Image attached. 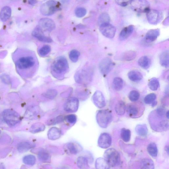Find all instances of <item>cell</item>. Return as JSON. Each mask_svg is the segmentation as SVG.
I'll use <instances>...</instances> for the list:
<instances>
[{
    "mask_svg": "<svg viewBox=\"0 0 169 169\" xmlns=\"http://www.w3.org/2000/svg\"><path fill=\"white\" fill-rule=\"evenodd\" d=\"M27 50L22 48L17 49L13 54L17 72L23 78L30 77L32 69L36 64L33 56Z\"/></svg>",
    "mask_w": 169,
    "mask_h": 169,
    "instance_id": "6da1fadb",
    "label": "cell"
},
{
    "mask_svg": "<svg viewBox=\"0 0 169 169\" xmlns=\"http://www.w3.org/2000/svg\"><path fill=\"white\" fill-rule=\"evenodd\" d=\"M105 159L107 161L110 167L118 166L121 162L120 154L115 149L110 148L107 149L104 154Z\"/></svg>",
    "mask_w": 169,
    "mask_h": 169,
    "instance_id": "7a4b0ae2",
    "label": "cell"
},
{
    "mask_svg": "<svg viewBox=\"0 0 169 169\" xmlns=\"http://www.w3.org/2000/svg\"><path fill=\"white\" fill-rule=\"evenodd\" d=\"M113 119L112 113L109 110L99 111L96 115V120L98 125L102 128H106L111 123Z\"/></svg>",
    "mask_w": 169,
    "mask_h": 169,
    "instance_id": "3957f363",
    "label": "cell"
},
{
    "mask_svg": "<svg viewBox=\"0 0 169 169\" xmlns=\"http://www.w3.org/2000/svg\"><path fill=\"white\" fill-rule=\"evenodd\" d=\"M60 8L59 2L50 0L43 4L40 7L41 13L45 16H50L55 13Z\"/></svg>",
    "mask_w": 169,
    "mask_h": 169,
    "instance_id": "277c9868",
    "label": "cell"
},
{
    "mask_svg": "<svg viewBox=\"0 0 169 169\" xmlns=\"http://www.w3.org/2000/svg\"><path fill=\"white\" fill-rule=\"evenodd\" d=\"M2 116L6 123L10 126L16 125L21 121L20 116L19 114L10 109L4 110L2 113Z\"/></svg>",
    "mask_w": 169,
    "mask_h": 169,
    "instance_id": "5b68a950",
    "label": "cell"
},
{
    "mask_svg": "<svg viewBox=\"0 0 169 169\" xmlns=\"http://www.w3.org/2000/svg\"><path fill=\"white\" fill-rule=\"evenodd\" d=\"M68 64L66 58L60 57L57 58L52 66L53 71L57 74L65 73L68 68Z\"/></svg>",
    "mask_w": 169,
    "mask_h": 169,
    "instance_id": "8992f818",
    "label": "cell"
},
{
    "mask_svg": "<svg viewBox=\"0 0 169 169\" xmlns=\"http://www.w3.org/2000/svg\"><path fill=\"white\" fill-rule=\"evenodd\" d=\"M126 110L130 117L137 118L140 117L143 114L144 108L140 104L133 103L128 105Z\"/></svg>",
    "mask_w": 169,
    "mask_h": 169,
    "instance_id": "52a82bcc",
    "label": "cell"
},
{
    "mask_svg": "<svg viewBox=\"0 0 169 169\" xmlns=\"http://www.w3.org/2000/svg\"><path fill=\"white\" fill-rule=\"evenodd\" d=\"M131 4L135 11L147 13L150 9V4L146 0H132Z\"/></svg>",
    "mask_w": 169,
    "mask_h": 169,
    "instance_id": "ba28073f",
    "label": "cell"
},
{
    "mask_svg": "<svg viewBox=\"0 0 169 169\" xmlns=\"http://www.w3.org/2000/svg\"><path fill=\"white\" fill-rule=\"evenodd\" d=\"M100 30L103 35L109 38H113L116 32V28L109 23L100 25Z\"/></svg>",
    "mask_w": 169,
    "mask_h": 169,
    "instance_id": "9c48e42d",
    "label": "cell"
},
{
    "mask_svg": "<svg viewBox=\"0 0 169 169\" xmlns=\"http://www.w3.org/2000/svg\"><path fill=\"white\" fill-rule=\"evenodd\" d=\"M112 60L108 57L105 58L100 62L99 68L102 74L106 76L111 71L114 66Z\"/></svg>",
    "mask_w": 169,
    "mask_h": 169,
    "instance_id": "30bf717a",
    "label": "cell"
},
{
    "mask_svg": "<svg viewBox=\"0 0 169 169\" xmlns=\"http://www.w3.org/2000/svg\"><path fill=\"white\" fill-rule=\"evenodd\" d=\"M79 106V101L76 98L72 97L69 99L64 106V109L66 112L74 113L77 111Z\"/></svg>",
    "mask_w": 169,
    "mask_h": 169,
    "instance_id": "8fae6325",
    "label": "cell"
},
{
    "mask_svg": "<svg viewBox=\"0 0 169 169\" xmlns=\"http://www.w3.org/2000/svg\"><path fill=\"white\" fill-rule=\"evenodd\" d=\"M112 143V138L107 133H103L99 137L98 141V146L103 149L109 148Z\"/></svg>",
    "mask_w": 169,
    "mask_h": 169,
    "instance_id": "7c38bea8",
    "label": "cell"
},
{
    "mask_svg": "<svg viewBox=\"0 0 169 169\" xmlns=\"http://www.w3.org/2000/svg\"><path fill=\"white\" fill-rule=\"evenodd\" d=\"M43 31H51L55 29V22L51 19L44 18L40 19L39 22V26Z\"/></svg>",
    "mask_w": 169,
    "mask_h": 169,
    "instance_id": "4fadbf2b",
    "label": "cell"
},
{
    "mask_svg": "<svg viewBox=\"0 0 169 169\" xmlns=\"http://www.w3.org/2000/svg\"><path fill=\"white\" fill-rule=\"evenodd\" d=\"M93 102L98 108H102L106 106L105 100L102 92L97 91L92 97Z\"/></svg>",
    "mask_w": 169,
    "mask_h": 169,
    "instance_id": "5bb4252c",
    "label": "cell"
},
{
    "mask_svg": "<svg viewBox=\"0 0 169 169\" xmlns=\"http://www.w3.org/2000/svg\"><path fill=\"white\" fill-rule=\"evenodd\" d=\"M32 35L40 42L47 43H50L53 42L51 38L44 35L43 31L39 27L35 28L33 31Z\"/></svg>",
    "mask_w": 169,
    "mask_h": 169,
    "instance_id": "9a60e30c",
    "label": "cell"
},
{
    "mask_svg": "<svg viewBox=\"0 0 169 169\" xmlns=\"http://www.w3.org/2000/svg\"><path fill=\"white\" fill-rule=\"evenodd\" d=\"M160 31L159 29H152L147 32L145 37V40L147 43H151L155 41L159 36Z\"/></svg>",
    "mask_w": 169,
    "mask_h": 169,
    "instance_id": "2e32d148",
    "label": "cell"
},
{
    "mask_svg": "<svg viewBox=\"0 0 169 169\" xmlns=\"http://www.w3.org/2000/svg\"><path fill=\"white\" fill-rule=\"evenodd\" d=\"M148 21L152 24H156L159 18V13L158 11L150 9L147 13Z\"/></svg>",
    "mask_w": 169,
    "mask_h": 169,
    "instance_id": "e0dca14e",
    "label": "cell"
},
{
    "mask_svg": "<svg viewBox=\"0 0 169 169\" xmlns=\"http://www.w3.org/2000/svg\"><path fill=\"white\" fill-rule=\"evenodd\" d=\"M65 148L68 153L73 155L78 154L82 150V148L79 145L72 142L66 144Z\"/></svg>",
    "mask_w": 169,
    "mask_h": 169,
    "instance_id": "ac0fdd59",
    "label": "cell"
},
{
    "mask_svg": "<svg viewBox=\"0 0 169 169\" xmlns=\"http://www.w3.org/2000/svg\"><path fill=\"white\" fill-rule=\"evenodd\" d=\"M134 27L130 25L125 27L121 31L119 36L121 41H124L129 37L133 32Z\"/></svg>",
    "mask_w": 169,
    "mask_h": 169,
    "instance_id": "d6986e66",
    "label": "cell"
},
{
    "mask_svg": "<svg viewBox=\"0 0 169 169\" xmlns=\"http://www.w3.org/2000/svg\"><path fill=\"white\" fill-rule=\"evenodd\" d=\"M61 135V131L58 128L53 127L49 130L48 133V137L51 140H56L60 138Z\"/></svg>",
    "mask_w": 169,
    "mask_h": 169,
    "instance_id": "ffe728a7",
    "label": "cell"
},
{
    "mask_svg": "<svg viewBox=\"0 0 169 169\" xmlns=\"http://www.w3.org/2000/svg\"><path fill=\"white\" fill-rule=\"evenodd\" d=\"M12 11L11 8L8 6L3 7L0 12V19L2 22L7 21L11 16Z\"/></svg>",
    "mask_w": 169,
    "mask_h": 169,
    "instance_id": "44dd1931",
    "label": "cell"
},
{
    "mask_svg": "<svg viewBox=\"0 0 169 169\" xmlns=\"http://www.w3.org/2000/svg\"><path fill=\"white\" fill-rule=\"evenodd\" d=\"M35 147V144L28 142H22L18 145L17 149L20 153L26 152L30 149Z\"/></svg>",
    "mask_w": 169,
    "mask_h": 169,
    "instance_id": "7402d4cb",
    "label": "cell"
},
{
    "mask_svg": "<svg viewBox=\"0 0 169 169\" xmlns=\"http://www.w3.org/2000/svg\"><path fill=\"white\" fill-rule=\"evenodd\" d=\"M129 79L134 82H138L143 78V75L141 72L137 70H132L128 74Z\"/></svg>",
    "mask_w": 169,
    "mask_h": 169,
    "instance_id": "603a6c76",
    "label": "cell"
},
{
    "mask_svg": "<svg viewBox=\"0 0 169 169\" xmlns=\"http://www.w3.org/2000/svg\"><path fill=\"white\" fill-rule=\"evenodd\" d=\"M126 109V107L125 102L122 101L117 103L115 107L116 113L120 116L123 115L125 114Z\"/></svg>",
    "mask_w": 169,
    "mask_h": 169,
    "instance_id": "cb8c5ba5",
    "label": "cell"
},
{
    "mask_svg": "<svg viewBox=\"0 0 169 169\" xmlns=\"http://www.w3.org/2000/svg\"><path fill=\"white\" fill-rule=\"evenodd\" d=\"M95 167L98 169H108L111 168L108 163L104 158L97 159L95 162Z\"/></svg>",
    "mask_w": 169,
    "mask_h": 169,
    "instance_id": "d4e9b609",
    "label": "cell"
},
{
    "mask_svg": "<svg viewBox=\"0 0 169 169\" xmlns=\"http://www.w3.org/2000/svg\"><path fill=\"white\" fill-rule=\"evenodd\" d=\"M135 131L140 136L145 137L147 135L148 129L147 126L145 124L138 125L135 128Z\"/></svg>",
    "mask_w": 169,
    "mask_h": 169,
    "instance_id": "484cf974",
    "label": "cell"
},
{
    "mask_svg": "<svg viewBox=\"0 0 169 169\" xmlns=\"http://www.w3.org/2000/svg\"><path fill=\"white\" fill-rule=\"evenodd\" d=\"M161 65L163 67H168L169 65V56L168 51L163 52L160 57Z\"/></svg>",
    "mask_w": 169,
    "mask_h": 169,
    "instance_id": "4316f807",
    "label": "cell"
},
{
    "mask_svg": "<svg viewBox=\"0 0 169 169\" xmlns=\"http://www.w3.org/2000/svg\"><path fill=\"white\" fill-rule=\"evenodd\" d=\"M141 168L154 169L155 168L153 161L149 158H145L142 160L141 162Z\"/></svg>",
    "mask_w": 169,
    "mask_h": 169,
    "instance_id": "83f0119b",
    "label": "cell"
},
{
    "mask_svg": "<svg viewBox=\"0 0 169 169\" xmlns=\"http://www.w3.org/2000/svg\"><path fill=\"white\" fill-rule=\"evenodd\" d=\"M38 157L39 160L43 162L49 163L51 161V156L45 151H40L38 154Z\"/></svg>",
    "mask_w": 169,
    "mask_h": 169,
    "instance_id": "f1b7e54d",
    "label": "cell"
},
{
    "mask_svg": "<svg viewBox=\"0 0 169 169\" xmlns=\"http://www.w3.org/2000/svg\"><path fill=\"white\" fill-rule=\"evenodd\" d=\"M124 81L123 79L119 77L115 78L113 81V86L114 90L120 91L123 88Z\"/></svg>",
    "mask_w": 169,
    "mask_h": 169,
    "instance_id": "f546056e",
    "label": "cell"
},
{
    "mask_svg": "<svg viewBox=\"0 0 169 169\" xmlns=\"http://www.w3.org/2000/svg\"><path fill=\"white\" fill-rule=\"evenodd\" d=\"M147 150L149 155L154 158L157 157L158 155V148L155 143H150L148 146Z\"/></svg>",
    "mask_w": 169,
    "mask_h": 169,
    "instance_id": "4dcf8cb0",
    "label": "cell"
},
{
    "mask_svg": "<svg viewBox=\"0 0 169 169\" xmlns=\"http://www.w3.org/2000/svg\"><path fill=\"white\" fill-rule=\"evenodd\" d=\"M120 135L122 139L124 142H127L130 141L131 132L130 130L123 128L121 130Z\"/></svg>",
    "mask_w": 169,
    "mask_h": 169,
    "instance_id": "1f68e13d",
    "label": "cell"
},
{
    "mask_svg": "<svg viewBox=\"0 0 169 169\" xmlns=\"http://www.w3.org/2000/svg\"><path fill=\"white\" fill-rule=\"evenodd\" d=\"M139 65L142 68L147 69L150 66V61L148 57L146 56L142 57L138 61Z\"/></svg>",
    "mask_w": 169,
    "mask_h": 169,
    "instance_id": "d6a6232c",
    "label": "cell"
},
{
    "mask_svg": "<svg viewBox=\"0 0 169 169\" xmlns=\"http://www.w3.org/2000/svg\"><path fill=\"white\" fill-rule=\"evenodd\" d=\"M77 166L81 169H86L89 168L88 159L84 157H80L78 158L77 162Z\"/></svg>",
    "mask_w": 169,
    "mask_h": 169,
    "instance_id": "836d02e7",
    "label": "cell"
},
{
    "mask_svg": "<svg viewBox=\"0 0 169 169\" xmlns=\"http://www.w3.org/2000/svg\"><path fill=\"white\" fill-rule=\"evenodd\" d=\"M136 52L133 51H129L125 52L122 56V59L125 61H130L135 59L137 57Z\"/></svg>",
    "mask_w": 169,
    "mask_h": 169,
    "instance_id": "e575fe53",
    "label": "cell"
},
{
    "mask_svg": "<svg viewBox=\"0 0 169 169\" xmlns=\"http://www.w3.org/2000/svg\"><path fill=\"white\" fill-rule=\"evenodd\" d=\"M45 125L42 123H37L33 124L31 127V132L36 133L44 131L45 129Z\"/></svg>",
    "mask_w": 169,
    "mask_h": 169,
    "instance_id": "d590c367",
    "label": "cell"
},
{
    "mask_svg": "<svg viewBox=\"0 0 169 169\" xmlns=\"http://www.w3.org/2000/svg\"><path fill=\"white\" fill-rule=\"evenodd\" d=\"M159 86V81L158 79L155 78L151 79L148 83L149 88L153 91H156L158 90Z\"/></svg>",
    "mask_w": 169,
    "mask_h": 169,
    "instance_id": "8d00e7d4",
    "label": "cell"
},
{
    "mask_svg": "<svg viewBox=\"0 0 169 169\" xmlns=\"http://www.w3.org/2000/svg\"><path fill=\"white\" fill-rule=\"evenodd\" d=\"M23 162L26 165L33 166L36 162V157L32 155H28L25 156L23 159Z\"/></svg>",
    "mask_w": 169,
    "mask_h": 169,
    "instance_id": "74e56055",
    "label": "cell"
},
{
    "mask_svg": "<svg viewBox=\"0 0 169 169\" xmlns=\"http://www.w3.org/2000/svg\"><path fill=\"white\" fill-rule=\"evenodd\" d=\"M110 20L109 15L107 13H103L99 17L98 20V24L100 26L106 23H109Z\"/></svg>",
    "mask_w": 169,
    "mask_h": 169,
    "instance_id": "f35d334b",
    "label": "cell"
},
{
    "mask_svg": "<svg viewBox=\"0 0 169 169\" xmlns=\"http://www.w3.org/2000/svg\"><path fill=\"white\" fill-rule=\"evenodd\" d=\"M80 55V52L77 50H73L70 52V59L73 62H76L78 60Z\"/></svg>",
    "mask_w": 169,
    "mask_h": 169,
    "instance_id": "ab89813d",
    "label": "cell"
},
{
    "mask_svg": "<svg viewBox=\"0 0 169 169\" xmlns=\"http://www.w3.org/2000/svg\"><path fill=\"white\" fill-rule=\"evenodd\" d=\"M157 97L154 93H151L145 97L144 102L146 104H150L155 101Z\"/></svg>",
    "mask_w": 169,
    "mask_h": 169,
    "instance_id": "60d3db41",
    "label": "cell"
},
{
    "mask_svg": "<svg viewBox=\"0 0 169 169\" xmlns=\"http://www.w3.org/2000/svg\"><path fill=\"white\" fill-rule=\"evenodd\" d=\"M139 93L137 91L133 90L129 93V100L132 102H136L137 101L140 97Z\"/></svg>",
    "mask_w": 169,
    "mask_h": 169,
    "instance_id": "b9f144b4",
    "label": "cell"
},
{
    "mask_svg": "<svg viewBox=\"0 0 169 169\" xmlns=\"http://www.w3.org/2000/svg\"><path fill=\"white\" fill-rule=\"evenodd\" d=\"M44 96L47 98L51 100L55 98L57 95V92L54 89H49L44 94Z\"/></svg>",
    "mask_w": 169,
    "mask_h": 169,
    "instance_id": "7bdbcfd3",
    "label": "cell"
},
{
    "mask_svg": "<svg viewBox=\"0 0 169 169\" xmlns=\"http://www.w3.org/2000/svg\"><path fill=\"white\" fill-rule=\"evenodd\" d=\"M51 50L50 46L48 45H46L39 49V53L41 56L44 57L48 54Z\"/></svg>",
    "mask_w": 169,
    "mask_h": 169,
    "instance_id": "ee69618b",
    "label": "cell"
},
{
    "mask_svg": "<svg viewBox=\"0 0 169 169\" xmlns=\"http://www.w3.org/2000/svg\"><path fill=\"white\" fill-rule=\"evenodd\" d=\"M64 120V118L63 116H59L55 118L49 120L47 122V124L48 125H56L61 123Z\"/></svg>",
    "mask_w": 169,
    "mask_h": 169,
    "instance_id": "f6af8a7d",
    "label": "cell"
},
{
    "mask_svg": "<svg viewBox=\"0 0 169 169\" xmlns=\"http://www.w3.org/2000/svg\"><path fill=\"white\" fill-rule=\"evenodd\" d=\"M86 10L83 7H78L75 10V14L79 18L84 17L86 14Z\"/></svg>",
    "mask_w": 169,
    "mask_h": 169,
    "instance_id": "bcb514c9",
    "label": "cell"
},
{
    "mask_svg": "<svg viewBox=\"0 0 169 169\" xmlns=\"http://www.w3.org/2000/svg\"><path fill=\"white\" fill-rule=\"evenodd\" d=\"M65 119L68 123L71 124H74L77 120L76 116L73 114H70L67 116Z\"/></svg>",
    "mask_w": 169,
    "mask_h": 169,
    "instance_id": "7dc6e473",
    "label": "cell"
},
{
    "mask_svg": "<svg viewBox=\"0 0 169 169\" xmlns=\"http://www.w3.org/2000/svg\"><path fill=\"white\" fill-rule=\"evenodd\" d=\"M132 0H115L117 3L121 7L127 6L129 3H131Z\"/></svg>",
    "mask_w": 169,
    "mask_h": 169,
    "instance_id": "c3c4849f",
    "label": "cell"
},
{
    "mask_svg": "<svg viewBox=\"0 0 169 169\" xmlns=\"http://www.w3.org/2000/svg\"><path fill=\"white\" fill-rule=\"evenodd\" d=\"M37 0H28V3L31 5H34L37 2Z\"/></svg>",
    "mask_w": 169,
    "mask_h": 169,
    "instance_id": "681fc988",
    "label": "cell"
},
{
    "mask_svg": "<svg viewBox=\"0 0 169 169\" xmlns=\"http://www.w3.org/2000/svg\"><path fill=\"white\" fill-rule=\"evenodd\" d=\"M166 117L167 119H169V111H168L166 113Z\"/></svg>",
    "mask_w": 169,
    "mask_h": 169,
    "instance_id": "f907efd6",
    "label": "cell"
},
{
    "mask_svg": "<svg viewBox=\"0 0 169 169\" xmlns=\"http://www.w3.org/2000/svg\"><path fill=\"white\" fill-rule=\"evenodd\" d=\"M168 147H166L165 148V150L166 151H167V154H169V149H168Z\"/></svg>",
    "mask_w": 169,
    "mask_h": 169,
    "instance_id": "816d5d0a",
    "label": "cell"
},
{
    "mask_svg": "<svg viewBox=\"0 0 169 169\" xmlns=\"http://www.w3.org/2000/svg\"><path fill=\"white\" fill-rule=\"evenodd\" d=\"M1 133V130H0V133Z\"/></svg>",
    "mask_w": 169,
    "mask_h": 169,
    "instance_id": "f5cc1de1",
    "label": "cell"
}]
</instances>
